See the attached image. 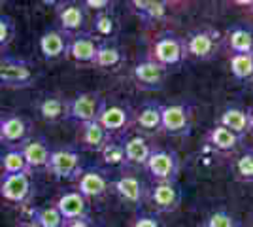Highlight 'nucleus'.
Here are the masks:
<instances>
[{"mask_svg":"<svg viewBox=\"0 0 253 227\" xmlns=\"http://www.w3.org/2000/svg\"><path fill=\"white\" fill-rule=\"evenodd\" d=\"M45 171L57 180H78L84 173L82 153L74 148L51 150Z\"/></svg>","mask_w":253,"mask_h":227,"instance_id":"1","label":"nucleus"},{"mask_svg":"<svg viewBox=\"0 0 253 227\" xmlns=\"http://www.w3.org/2000/svg\"><path fill=\"white\" fill-rule=\"evenodd\" d=\"M161 129L170 136H185L193 129V108L187 102L161 104Z\"/></svg>","mask_w":253,"mask_h":227,"instance_id":"2","label":"nucleus"},{"mask_svg":"<svg viewBox=\"0 0 253 227\" xmlns=\"http://www.w3.org/2000/svg\"><path fill=\"white\" fill-rule=\"evenodd\" d=\"M185 55H187V51H185V40L174 33H165L155 40L149 59L169 70L170 66L181 65Z\"/></svg>","mask_w":253,"mask_h":227,"instance_id":"3","label":"nucleus"},{"mask_svg":"<svg viewBox=\"0 0 253 227\" xmlns=\"http://www.w3.org/2000/svg\"><path fill=\"white\" fill-rule=\"evenodd\" d=\"M179 167H181V161L176 151L155 148L144 169L157 184H161V182H178Z\"/></svg>","mask_w":253,"mask_h":227,"instance_id":"4","label":"nucleus"},{"mask_svg":"<svg viewBox=\"0 0 253 227\" xmlns=\"http://www.w3.org/2000/svg\"><path fill=\"white\" fill-rule=\"evenodd\" d=\"M34 84L32 66L15 57H0V87L6 89H27Z\"/></svg>","mask_w":253,"mask_h":227,"instance_id":"5","label":"nucleus"},{"mask_svg":"<svg viewBox=\"0 0 253 227\" xmlns=\"http://www.w3.org/2000/svg\"><path fill=\"white\" fill-rule=\"evenodd\" d=\"M106 106V98L98 93H80L68 100V119H74L78 123L98 121Z\"/></svg>","mask_w":253,"mask_h":227,"instance_id":"6","label":"nucleus"},{"mask_svg":"<svg viewBox=\"0 0 253 227\" xmlns=\"http://www.w3.org/2000/svg\"><path fill=\"white\" fill-rule=\"evenodd\" d=\"M132 121H134V112L128 104H123V102H108L106 100L104 110L98 116V123L112 136H116V135L123 136L126 131L130 129Z\"/></svg>","mask_w":253,"mask_h":227,"instance_id":"7","label":"nucleus"},{"mask_svg":"<svg viewBox=\"0 0 253 227\" xmlns=\"http://www.w3.org/2000/svg\"><path fill=\"white\" fill-rule=\"evenodd\" d=\"M34 193L31 174H6L0 182V197L13 205H25Z\"/></svg>","mask_w":253,"mask_h":227,"instance_id":"8","label":"nucleus"},{"mask_svg":"<svg viewBox=\"0 0 253 227\" xmlns=\"http://www.w3.org/2000/svg\"><path fill=\"white\" fill-rule=\"evenodd\" d=\"M185 51L187 55L208 61L213 59L219 51V34L213 31H195L185 38Z\"/></svg>","mask_w":253,"mask_h":227,"instance_id":"9","label":"nucleus"},{"mask_svg":"<svg viewBox=\"0 0 253 227\" xmlns=\"http://www.w3.org/2000/svg\"><path fill=\"white\" fill-rule=\"evenodd\" d=\"M112 189L123 203L130 206H140L146 197V184L132 173L119 174L112 182Z\"/></svg>","mask_w":253,"mask_h":227,"instance_id":"10","label":"nucleus"},{"mask_svg":"<svg viewBox=\"0 0 253 227\" xmlns=\"http://www.w3.org/2000/svg\"><path fill=\"white\" fill-rule=\"evenodd\" d=\"M149 199L159 212L172 214L176 212L183 201V191L179 189L178 182H161L155 184L149 191Z\"/></svg>","mask_w":253,"mask_h":227,"instance_id":"11","label":"nucleus"},{"mask_svg":"<svg viewBox=\"0 0 253 227\" xmlns=\"http://www.w3.org/2000/svg\"><path fill=\"white\" fill-rule=\"evenodd\" d=\"M112 189L110 176L100 169H87L78 178V191L84 195L87 201L100 199Z\"/></svg>","mask_w":253,"mask_h":227,"instance_id":"12","label":"nucleus"},{"mask_svg":"<svg viewBox=\"0 0 253 227\" xmlns=\"http://www.w3.org/2000/svg\"><path fill=\"white\" fill-rule=\"evenodd\" d=\"M132 76H134V82L140 89L159 91V89H163V84L167 80V68L157 65L151 59H146V61H140L132 68Z\"/></svg>","mask_w":253,"mask_h":227,"instance_id":"13","label":"nucleus"},{"mask_svg":"<svg viewBox=\"0 0 253 227\" xmlns=\"http://www.w3.org/2000/svg\"><path fill=\"white\" fill-rule=\"evenodd\" d=\"M55 208L64 218V222L89 218V201L78 189H70L59 195V199L55 201Z\"/></svg>","mask_w":253,"mask_h":227,"instance_id":"14","label":"nucleus"},{"mask_svg":"<svg viewBox=\"0 0 253 227\" xmlns=\"http://www.w3.org/2000/svg\"><path fill=\"white\" fill-rule=\"evenodd\" d=\"M85 8L84 4H74V2H68V4H61L57 8V21H59V31L68 36H74L80 34V31L84 29L85 25Z\"/></svg>","mask_w":253,"mask_h":227,"instance_id":"15","label":"nucleus"},{"mask_svg":"<svg viewBox=\"0 0 253 227\" xmlns=\"http://www.w3.org/2000/svg\"><path fill=\"white\" fill-rule=\"evenodd\" d=\"M110 140H114V136L98 123V121H89V123H80L78 129V142L84 150L98 151L104 148Z\"/></svg>","mask_w":253,"mask_h":227,"instance_id":"16","label":"nucleus"},{"mask_svg":"<svg viewBox=\"0 0 253 227\" xmlns=\"http://www.w3.org/2000/svg\"><path fill=\"white\" fill-rule=\"evenodd\" d=\"M98 40L93 34H74L68 42V57L82 65H95Z\"/></svg>","mask_w":253,"mask_h":227,"instance_id":"17","label":"nucleus"},{"mask_svg":"<svg viewBox=\"0 0 253 227\" xmlns=\"http://www.w3.org/2000/svg\"><path fill=\"white\" fill-rule=\"evenodd\" d=\"M0 129H2V144L6 146H21L23 142L29 138V123L27 119L17 116V114H10L6 118H0Z\"/></svg>","mask_w":253,"mask_h":227,"instance_id":"18","label":"nucleus"},{"mask_svg":"<svg viewBox=\"0 0 253 227\" xmlns=\"http://www.w3.org/2000/svg\"><path fill=\"white\" fill-rule=\"evenodd\" d=\"M68 42H70V36L68 34L61 33L57 29H49L40 36V53L45 61H55V59H61L68 53Z\"/></svg>","mask_w":253,"mask_h":227,"instance_id":"19","label":"nucleus"},{"mask_svg":"<svg viewBox=\"0 0 253 227\" xmlns=\"http://www.w3.org/2000/svg\"><path fill=\"white\" fill-rule=\"evenodd\" d=\"M19 150H21L23 157H25V161L29 165V169L32 171H38V169H45L47 167V161H49V146H47V142L45 138H27V140L23 142L21 146H19Z\"/></svg>","mask_w":253,"mask_h":227,"instance_id":"20","label":"nucleus"},{"mask_svg":"<svg viewBox=\"0 0 253 227\" xmlns=\"http://www.w3.org/2000/svg\"><path fill=\"white\" fill-rule=\"evenodd\" d=\"M130 6L138 17L146 23L165 21L170 11V4L165 0H132Z\"/></svg>","mask_w":253,"mask_h":227,"instance_id":"21","label":"nucleus"},{"mask_svg":"<svg viewBox=\"0 0 253 227\" xmlns=\"http://www.w3.org/2000/svg\"><path fill=\"white\" fill-rule=\"evenodd\" d=\"M123 148H125L126 165H136V167H146L149 155L155 150V148H153L144 136H140V135L123 138Z\"/></svg>","mask_w":253,"mask_h":227,"instance_id":"22","label":"nucleus"},{"mask_svg":"<svg viewBox=\"0 0 253 227\" xmlns=\"http://www.w3.org/2000/svg\"><path fill=\"white\" fill-rule=\"evenodd\" d=\"M40 118L47 123H57L61 119H68V98L59 95H47L38 104Z\"/></svg>","mask_w":253,"mask_h":227,"instance_id":"23","label":"nucleus"},{"mask_svg":"<svg viewBox=\"0 0 253 227\" xmlns=\"http://www.w3.org/2000/svg\"><path fill=\"white\" fill-rule=\"evenodd\" d=\"M219 125L234 133L236 136L244 138L246 133L250 131V112L238 106H231V108L223 110L221 118H219Z\"/></svg>","mask_w":253,"mask_h":227,"instance_id":"24","label":"nucleus"},{"mask_svg":"<svg viewBox=\"0 0 253 227\" xmlns=\"http://www.w3.org/2000/svg\"><path fill=\"white\" fill-rule=\"evenodd\" d=\"M242 140L244 138L236 136L234 133H231L229 129L221 127L219 123H217V125H213V127L206 133V142L210 144L213 150L223 151V153H227V151H234Z\"/></svg>","mask_w":253,"mask_h":227,"instance_id":"25","label":"nucleus"},{"mask_svg":"<svg viewBox=\"0 0 253 227\" xmlns=\"http://www.w3.org/2000/svg\"><path fill=\"white\" fill-rule=\"evenodd\" d=\"M136 125L146 133H157L161 131V104L148 102L136 112L134 116Z\"/></svg>","mask_w":253,"mask_h":227,"instance_id":"26","label":"nucleus"},{"mask_svg":"<svg viewBox=\"0 0 253 227\" xmlns=\"http://www.w3.org/2000/svg\"><path fill=\"white\" fill-rule=\"evenodd\" d=\"M123 61H125V55L119 49L117 44H110V42L98 44L95 66H100V68H114V66L121 65Z\"/></svg>","mask_w":253,"mask_h":227,"instance_id":"27","label":"nucleus"},{"mask_svg":"<svg viewBox=\"0 0 253 227\" xmlns=\"http://www.w3.org/2000/svg\"><path fill=\"white\" fill-rule=\"evenodd\" d=\"M0 167L4 171V176L6 174H32L19 148H10L6 153H2Z\"/></svg>","mask_w":253,"mask_h":227,"instance_id":"28","label":"nucleus"},{"mask_svg":"<svg viewBox=\"0 0 253 227\" xmlns=\"http://www.w3.org/2000/svg\"><path fill=\"white\" fill-rule=\"evenodd\" d=\"M229 47L232 53H253V31L248 27H234L229 31Z\"/></svg>","mask_w":253,"mask_h":227,"instance_id":"29","label":"nucleus"},{"mask_svg":"<svg viewBox=\"0 0 253 227\" xmlns=\"http://www.w3.org/2000/svg\"><path fill=\"white\" fill-rule=\"evenodd\" d=\"M31 220L40 227H64V218L53 206H36L31 210Z\"/></svg>","mask_w":253,"mask_h":227,"instance_id":"30","label":"nucleus"},{"mask_svg":"<svg viewBox=\"0 0 253 227\" xmlns=\"http://www.w3.org/2000/svg\"><path fill=\"white\" fill-rule=\"evenodd\" d=\"M116 17L108 11H98L93 19V36L96 40H110L116 34Z\"/></svg>","mask_w":253,"mask_h":227,"instance_id":"31","label":"nucleus"},{"mask_svg":"<svg viewBox=\"0 0 253 227\" xmlns=\"http://www.w3.org/2000/svg\"><path fill=\"white\" fill-rule=\"evenodd\" d=\"M98 153H100L102 163L108 165V167H116V169H119V167H125L126 165L123 140H110L102 150L98 151Z\"/></svg>","mask_w":253,"mask_h":227,"instance_id":"32","label":"nucleus"},{"mask_svg":"<svg viewBox=\"0 0 253 227\" xmlns=\"http://www.w3.org/2000/svg\"><path fill=\"white\" fill-rule=\"evenodd\" d=\"M231 72L236 80H252L253 78V53H232L231 55Z\"/></svg>","mask_w":253,"mask_h":227,"instance_id":"33","label":"nucleus"},{"mask_svg":"<svg viewBox=\"0 0 253 227\" xmlns=\"http://www.w3.org/2000/svg\"><path fill=\"white\" fill-rule=\"evenodd\" d=\"M234 176L240 182L253 184V150L244 151L242 155L234 161Z\"/></svg>","mask_w":253,"mask_h":227,"instance_id":"34","label":"nucleus"},{"mask_svg":"<svg viewBox=\"0 0 253 227\" xmlns=\"http://www.w3.org/2000/svg\"><path fill=\"white\" fill-rule=\"evenodd\" d=\"M204 227H242V222L236 216H232L227 210H215L206 218V222L202 224Z\"/></svg>","mask_w":253,"mask_h":227,"instance_id":"35","label":"nucleus"},{"mask_svg":"<svg viewBox=\"0 0 253 227\" xmlns=\"http://www.w3.org/2000/svg\"><path fill=\"white\" fill-rule=\"evenodd\" d=\"M13 34H15V23L11 17L0 13V49L6 47L8 44L13 40Z\"/></svg>","mask_w":253,"mask_h":227,"instance_id":"36","label":"nucleus"},{"mask_svg":"<svg viewBox=\"0 0 253 227\" xmlns=\"http://www.w3.org/2000/svg\"><path fill=\"white\" fill-rule=\"evenodd\" d=\"M132 227H165V224L155 214H140L132 222Z\"/></svg>","mask_w":253,"mask_h":227,"instance_id":"37","label":"nucleus"},{"mask_svg":"<svg viewBox=\"0 0 253 227\" xmlns=\"http://www.w3.org/2000/svg\"><path fill=\"white\" fill-rule=\"evenodd\" d=\"M84 8L87 10H93V11H108L110 8H112V2L110 0H85L84 2Z\"/></svg>","mask_w":253,"mask_h":227,"instance_id":"38","label":"nucleus"},{"mask_svg":"<svg viewBox=\"0 0 253 227\" xmlns=\"http://www.w3.org/2000/svg\"><path fill=\"white\" fill-rule=\"evenodd\" d=\"M64 227H98L91 220V218H84V220H72V222H66Z\"/></svg>","mask_w":253,"mask_h":227,"instance_id":"39","label":"nucleus"},{"mask_svg":"<svg viewBox=\"0 0 253 227\" xmlns=\"http://www.w3.org/2000/svg\"><path fill=\"white\" fill-rule=\"evenodd\" d=\"M19 227H40V226H38L36 222H32L31 218H29V220H23L21 224H19Z\"/></svg>","mask_w":253,"mask_h":227,"instance_id":"40","label":"nucleus"},{"mask_svg":"<svg viewBox=\"0 0 253 227\" xmlns=\"http://www.w3.org/2000/svg\"><path fill=\"white\" fill-rule=\"evenodd\" d=\"M250 131H253V110H250Z\"/></svg>","mask_w":253,"mask_h":227,"instance_id":"41","label":"nucleus"},{"mask_svg":"<svg viewBox=\"0 0 253 227\" xmlns=\"http://www.w3.org/2000/svg\"><path fill=\"white\" fill-rule=\"evenodd\" d=\"M0 144H2V129H0Z\"/></svg>","mask_w":253,"mask_h":227,"instance_id":"42","label":"nucleus"},{"mask_svg":"<svg viewBox=\"0 0 253 227\" xmlns=\"http://www.w3.org/2000/svg\"><path fill=\"white\" fill-rule=\"evenodd\" d=\"M252 11H253V2H252Z\"/></svg>","mask_w":253,"mask_h":227,"instance_id":"43","label":"nucleus"},{"mask_svg":"<svg viewBox=\"0 0 253 227\" xmlns=\"http://www.w3.org/2000/svg\"><path fill=\"white\" fill-rule=\"evenodd\" d=\"M201 227H204V226H201Z\"/></svg>","mask_w":253,"mask_h":227,"instance_id":"44","label":"nucleus"}]
</instances>
